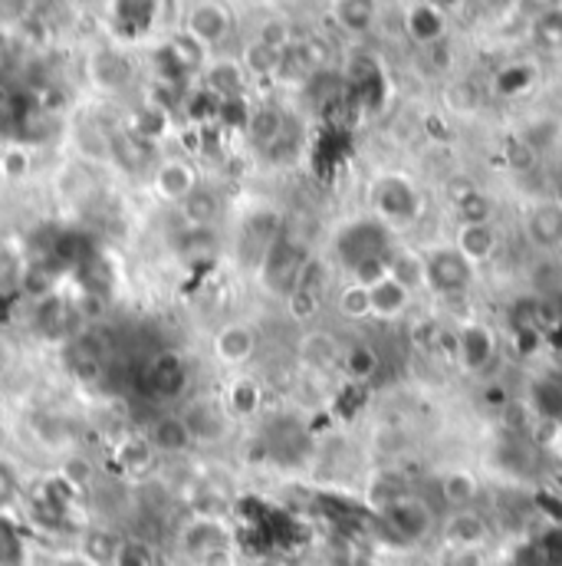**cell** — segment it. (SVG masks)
Masks as SVG:
<instances>
[{"label":"cell","instance_id":"obj_17","mask_svg":"<svg viewBox=\"0 0 562 566\" xmlns=\"http://www.w3.org/2000/svg\"><path fill=\"white\" fill-rule=\"evenodd\" d=\"M66 359H70V369L76 373V379L83 382H96L103 373H106V349L96 336L89 333H76L70 339V349H66Z\"/></svg>","mask_w":562,"mask_h":566},{"label":"cell","instance_id":"obj_41","mask_svg":"<svg viewBox=\"0 0 562 566\" xmlns=\"http://www.w3.org/2000/svg\"><path fill=\"white\" fill-rule=\"evenodd\" d=\"M447 106H450L454 113H460V116L477 113V106H480V93H477V86H474L470 80L454 83V86L447 90Z\"/></svg>","mask_w":562,"mask_h":566},{"label":"cell","instance_id":"obj_28","mask_svg":"<svg viewBox=\"0 0 562 566\" xmlns=\"http://www.w3.org/2000/svg\"><path fill=\"white\" fill-rule=\"evenodd\" d=\"M181 214H184L188 228H211L214 218L221 214V198H218L211 188L198 185V188L181 201Z\"/></svg>","mask_w":562,"mask_h":566},{"label":"cell","instance_id":"obj_8","mask_svg":"<svg viewBox=\"0 0 562 566\" xmlns=\"http://www.w3.org/2000/svg\"><path fill=\"white\" fill-rule=\"evenodd\" d=\"M457 363L464 373L480 376L497 363V336L484 323H464L457 333Z\"/></svg>","mask_w":562,"mask_h":566},{"label":"cell","instance_id":"obj_7","mask_svg":"<svg viewBox=\"0 0 562 566\" xmlns=\"http://www.w3.org/2000/svg\"><path fill=\"white\" fill-rule=\"evenodd\" d=\"M395 244L389 241V224H382L379 218L375 221H359V224H349L342 234H339V254L346 261V268H356L362 261H372V258H389Z\"/></svg>","mask_w":562,"mask_h":566},{"label":"cell","instance_id":"obj_18","mask_svg":"<svg viewBox=\"0 0 562 566\" xmlns=\"http://www.w3.org/2000/svg\"><path fill=\"white\" fill-rule=\"evenodd\" d=\"M194 188H198V178H194V168L188 161L171 158V161H161L155 168V191H158V198H165L171 205H181Z\"/></svg>","mask_w":562,"mask_h":566},{"label":"cell","instance_id":"obj_9","mask_svg":"<svg viewBox=\"0 0 562 566\" xmlns=\"http://www.w3.org/2000/svg\"><path fill=\"white\" fill-rule=\"evenodd\" d=\"M441 541L454 551V554H474L490 541V524L480 511L474 507H460L450 511V517L441 527Z\"/></svg>","mask_w":562,"mask_h":566},{"label":"cell","instance_id":"obj_43","mask_svg":"<svg viewBox=\"0 0 562 566\" xmlns=\"http://www.w3.org/2000/svg\"><path fill=\"white\" fill-rule=\"evenodd\" d=\"M23 274H26V261L13 248H0V293L23 283Z\"/></svg>","mask_w":562,"mask_h":566},{"label":"cell","instance_id":"obj_48","mask_svg":"<svg viewBox=\"0 0 562 566\" xmlns=\"http://www.w3.org/2000/svg\"><path fill=\"white\" fill-rule=\"evenodd\" d=\"M50 566H99L89 554H83V551H76V554H60V557H53V564Z\"/></svg>","mask_w":562,"mask_h":566},{"label":"cell","instance_id":"obj_47","mask_svg":"<svg viewBox=\"0 0 562 566\" xmlns=\"http://www.w3.org/2000/svg\"><path fill=\"white\" fill-rule=\"evenodd\" d=\"M0 171H3V178H20V175L26 171L23 151H7V155L0 158Z\"/></svg>","mask_w":562,"mask_h":566},{"label":"cell","instance_id":"obj_11","mask_svg":"<svg viewBox=\"0 0 562 566\" xmlns=\"http://www.w3.org/2000/svg\"><path fill=\"white\" fill-rule=\"evenodd\" d=\"M523 234L537 251H560L562 248V205L560 201H537L523 218Z\"/></svg>","mask_w":562,"mask_h":566},{"label":"cell","instance_id":"obj_51","mask_svg":"<svg viewBox=\"0 0 562 566\" xmlns=\"http://www.w3.org/2000/svg\"><path fill=\"white\" fill-rule=\"evenodd\" d=\"M20 3H33V0H20Z\"/></svg>","mask_w":562,"mask_h":566},{"label":"cell","instance_id":"obj_2","mask_svg":"<svg viewBox=\"0 0 562 566\" xmlns=\"http://www.w3.org/2000/svg\"><path fill=\"white\" fill-rule=\"evenodd\" d=\"M477 268L460 258L454 244L424 251V286L437 296H460L474 286Z\"/></svg>","mask_w":562,"mask_h":566},{"label":"cell","instance_id":"obj_52","mask_svg":"<svg viewBox=\"0 0 562 566\" xmlns=\"http://www.w3.org/2000/svg\"><path fill=\"white\" fill-rule=\"evenodd\" d=\"M0 185H3V171H0Z\"/></svg>","mask_w":562,"mask_h":566},{"label":"cell","instance_id":"obj_12","mask_svg":"<svg viewBox=\"0 0 562 566\" xmlns=\"http://www.w3.org/2000/svg\"><path fill=\"white\" fill-rule=\"evenodd\" d=\"M454 248L460 251V258L474 268H484L494 261V254L500 251V234L494 228V221H480V224H457L454 231Z\"/></svg>","mask_w":562,"mask_h":566},{"label":"cell","instance_id":"obj_45","mask_svg":"<svg viewBox=\"0 0 562 566\" xmlns=\"http://www.w3.org/2000/svg\"><path fill=\"white\" fill-rule=\"evenodd\" d=\"M161 126H165L161 109H141L139 116H136V123H132V133H139L141 139L151 142L158 133H161Z\"/></svg>","mask_w":562,"mask_h":566},{"label":"cell","instance_id":"obj_1","mask_svg":"<svg viewBox=\"0 0 562 566\" xmlns=\"http://www.w3.org/2000/svg\"><path fill=\"white\" fill-rule=\"evenodd\" d=\"M306 261H309L306 244H303L299 238H293V234L283 228V234L274 241V248L267 251V258L261 261L257 271H261V281H264V286H267L271 293L289 296V293L296 290V281H299Z\"/></svg>","mask_w":562,"mask_h":566},{"label":"cell","instance_id":"obj_26","mask_svg":"<svg viewBox=\"0 0 562 566\" xmlns=\"http://www.w3.org/2000/svg\"><path fill=\"white\" fill-rule=\"evenodd\" d=\"M109 148H113L116 161H119L126 171H141L145 165H151V161H155V145H151L148 139H141L139 133H132V129L116 133L113 142H109Z\"/></svg>","mask_w":562,"mask_h":566},{"label":"cell","instance_id":"obj_5","mask_svg":"<svg viewBox=\"0 0 562 566\" xmlns=\"http://www.w3.org/2000/svg\"><path fill=\"white\" fill-rule=\"evenodd\" d=\"M181 551L194 564L204 566L208 560L234 551V534L221 517H194L181 527Z\"/></svg>","mask_w":562,"mask_h":566},{"label":"cell","instance_id":"obj_30","mask_svg":"<svg viewBox=\"0 0 562 566\" xmlns=\"http://www.w3.org/2000/svg\"><path fill=\"white\" fill-rule=\"evenodd\" d=\"M93 76H96V83L106 86V90H123V86L129 83V76H132V66H129L126 56H119V53H113V50H103V53H96V60H93Z\"/></svg>","mask_w":562,"mask_h":566},{"label":"cell","instance_id":"obj_16","mask_svg":"<svg viewBox=\"0 0 562 566\" xmlns=\"http://www.w3.org/2000/svg\"><path fill=\"white\" fill-rule=\"evenodd\" d=\"M257 353V333L247 323H227L214 336V356L227 366H244Z\"/></svg>","mask_w":562,"mask_h":566},{"label":"cell","instance_id":"obj_22","mask_svg":"<svg viewBox=\"0 0 562 566\" xmlns=\"http://www.w3.org/2000/svg\"><path fill=\"white\" fill-rule=\"evenodd\" d=\"M145 438H148L151 448L161 451V454H178V451H184L188 444H194V441H191V431H188V424H184L181 416H161V419H155Z\"/></svg>","mask_w":562,"mask_h":566},{"label":"cell","instance_id":"obj_34","mask_svg":"<svg viewBox=\"0 0 562 566\" xmlns=\"http://www.w3.org/2000/svg\"><path fill=\"white\" fill-rule=\"evenodd\" d=\"M454 214H457V224H480V221H490L494 201L480 188H470L467 195L454 201Z\"/></svg>","mask_w":562,"mask_h":566},{"label":"cell","instance_id":"obj_25","mask_svg":"<svg viewBox=\"0 0 562 566\" xmlns=\"http://www.w3.org/2000/svg\"><path fill=\"white\" fill-rule=\"evenodd\" d=\"M261 406H264V389H261L254 379L241 376V379H234V382L227 386L224 409H227L231 419H254V416L261 412Z\"/></svg>","mask_w":562,"mask_h":566},{"label":"cell","instance_id":"obj_49","mask_svg":"<svg viewBox=\"0 0 562 566\" xmlns=\"http://www.w3.org/2000/svg\"><path fill=\"white\" fill-rule=\"evenodd\" d=\"M261 566H296V560H289V557H267V560H261Z\"/></svg>","mask_w":562,"mask_h":566},{"label":"cell","instance_id":"obj_24","mask_svg":"<svg viewBox=\"0 0 562 566\" xmlns=\"http://www.w3.org/2000/svg\"><path fill=\"white\" fill-rule=\"evenodd\" d=\"M339 359H342V349H339L332 333L316 329V333H306L299 339V363H306L309 369H329Z\"/></svg>","mask_w":562,"mask_h":566},{"label":"cell","instance_id":"obj_3","mask_svg":"<svg viewBox=\"0 0 562 566\" xmlns=\"http://www.w3.org/2000/svg\"><path fill=\"white\" fill-rule=\"evenodd\" d=\"M369 201L382 224H405L422 211V198L405 175H379L369 188Z\"/></svg>","mask_w":562,"mask_h":566},{"label":"cell","instance_id":"obj_46","mask_svg":"<svg viewBox=\"0 0 562 566\" xmlns=\"http://www.w3.org/2000/svg\"><path fill=\"white\" fill-rule=\"evenodd\" d=\"M507 161H510V168H533V161H537V148L530 145V142L523 139H513L510 142V148H507Z\"/></svg>","mask_w":562,"mask_h":566},{"label":"cell","instance_id":"obj_35","mask_svg":"<svg viewBox=\"0 0 562 566\" xmlns=\"http://www.w3.org/2000/svg\"><path fill=\"white\" fill-rule=\"evenodd\" d=\"M336 306L346 319H365L372 316V300H369V286L362 283H346L336 296Z\"/></svg>","mask_w":562,"mask_h":566},{"label":"cell","instance_id":"obj_42","mask_svg":"<svg viewBox=\"0 0 562 566\" xmlns=\"http://www.w3.org/2000/svg\"><path fill=\"white\" fill-rule=\"evenodd\" d=\"M20 474H17V468H13V461H7V458H0V517L20 501Z\"/></svg>","mask_w":562,"mask_h":566},{"label":"cell","instance_id":"obj_29","mask_svg":"<svg viewBox=\"0 0 562 566\" xmlns=\"http://www.w3.org/2000/svg\"><path fill=\"white\" fill-rule=\"evenodd\" d=\"M339 366H342V373H346L352 382H369V379L379 373L382 359H379V353H375L369 343H356V346H349V349L342 353Z\"/></svg>","mask_w":562,"mask_h":566},{"label":"cell","instance_id":"obj_20","mask_svg":"<svg viewBox=\"0 0 562 566\" xmlns=\"http://www.w3.org/2000/svg\"><path fill=\"white\" fill-rule=\"evenodd\" d=\"M247 133H251V139H254L257 148H264V151L274 155L283 142H286V116H283L277 106H261V109L251 113Z\"/></svg>","mask_w":562,"mask_h":566},{"label":"cell","instance_id":"obj_19","mask_svg":"<svg viewBox=\"0 0 562 566\" xmlns=\"http://www.w3.org/2000/svg\"><path fill=\"white\" fill-rule=\"evenodd\" d=\"M405 30L409 36L418 43V46H434L444 40V30H447V17L441 7L434 3H415L409 13H405Z\"/></svg>","mask_w":562,"mask_h":566},{"label":"cell","instance_id":"obj_10","mask_svg":"<svg viewBox=\"0 0 562 566\" xmlns=\"http://www.w3.org/2000/svg\"><path fill=\"white\" fill-rule=\"evenodd\" d=\"M184 424L191 431V441H201V444H218L224 434H227V409L224 402L218 399H191L188 409H184Z\"/></svg>","mask_w":562,"mask_h":566},{"label":"cell","instance_id":"obj_40","mask_svg":"<svg viewBox=\"0 0 562 566\" xmlns=\"http://www.w3.org/2000/svg\"><path fill=\"white\" fill-rule=\"evenodd\" d=\"M530 83H533V66L517 63V66H507V70L497 76V93H500V96H517V93L530 90Z\"/></svg>","mask_w":562,"mask_h":566},{"label":"cell","instance_id":"obj_50","mask_svg":"<svg viewBox=\"0 0 562 566\" xmlns=\"http://www.w3.org/2000/svg\"><path fill=\"white\" fill-rule=\"evenodd\" d=\"M7 56H10V46H7V36L0 33V70L7 66Z\"/></svg>","mask_w":562,"mask_h":566},{"label":"cell","instance_id":"obj_15","mask_svg":"<svg viewBox=\"0 0 562 566\" xmlns=\"http://www.w3.org/2000/svg\"><path fill=\"white\" fill-rule=\"evenodd\" d=\"M33 326L46 336V339H66L76 336V310L63 300V296H40L36 313H33Z\"/></svg>","mask_w":562,"mask_h":566},{"label":"cell","instance_id":"obj_23","mask_svg":"<svg viewBox=\"0 0 562 566\" xmlns=\"http://www.w3.org/2000/svg\"><path fill=\"white\" fill-rule=\"evenodd\" d=\"M369 300H372V316H379V319H399L409 310L412 293L402 283L385 277V281H379L375 286H369Z\"/></svg>","mask_w":562,"mask_h":566},{"label":"cell","instance_id":"obj_39","mask_svg":"<svg viewBox=\"0 0 562 566\" xmlns=\"http://www.w3.org/2000/svg\"><path fill=\"white\" fill-rule=\"evenodd\" d=\"M109 566H155V554L145 541H123L116 544Z\"/></svg>","mask_w":562,"mask_h":566},{"label":"cell","instance_id":"obj_37","mask_svg":"<svg viewBox=\"0 0 562 566\" xmlns=\"http://www.w3.org/2000/svg\"><path fill=\"white\" fill-rule=\"evenodd\" d=\"M116 458H119V464L129 468V471H148L151 461H155V448H151V441H148L145 434H136V438H126V441L119 444Z\"/></svg>","mask_w":562,"mask_h":566},{"label":"cell","instance_id":"obj_14","mask_svg":"<svg viewBox=\"0 0 562 566\" xmlns=\"http://www.w3.org/2000/svg\"><path fill=\"white\" fill-rule=\"evenodd\" d=\"M231 30V13L218 0H201L188 13V36L198 40L201 46H214L227 36Z\"/></svg>","mask_w":562,"mask_h":566},{"label":"cell","instance_id":"obj_27","mask_svg":"<svg viewBox=\"0 0 562 566\" xmlns=\"http://www.w3.org/2000/svg\"><path fill=\"white\" fill-rule=\"evenodd\" d=\"M477 494H480V481L470 471H464V468H454V471H447L441 478V497L450 504V511L474 507Z\"/></svg>","mask_w":562,"mask_h":566},{"label":"cell","instance_id":"obj_38","mask_svg":"<svg viewBox=\"0 0 562 566\" xmlns=\"http://www.w3.org/2000/svg\"><path fill=\"white\" fill-rule=\"evenodd\" d=\"M155 3L158 0H116V17L123 27H129L132 33L145 30L155 17Z\"/></svg>","mask_w":562,"mask_h":566},{"label":"cell","instance_id":"obj_36","mask_svg":"<svg viewBox=\"0 0 562 566\" xmlns=\"http://www.w3.org/2000/svg\"><path fill=\"white\" fill-rule=\"evenodd\" d=\"M280 53L283 50L264 43V40L257 36V40L244 50V66H247L251 73H257V76H274L277 66H280Z\"/></svg>","mask_w":562,"mask_h":566},{"label":"cell","instance_id":"obj_33","mask_svg":"<svg viewBox=\"0 0 562 566\" xmlns=\"http://www.w3.org/2000/svg\"><path fill=\"white\" fill-rule=\"evenodd\" d=\"M533 43L540 50H562V7H543L533 20Z\"/></svg>","mask_w":562,"mask_h":566},{"label":"cell","instance_id":"obj_32","mask_svg":"<svg viewBox=\"0 0 562 566\" xmlns=\"http://www.w3.org/2000/svg\"><path fill=\"white\" fill-rule=\"evenodd\" d=\"M241 86H244V76H241L237 63L211 66V73H208V96H214L218 103L241 99Z\"/></svg>","mask_w":562,"mask_h":566},{"label":"cell","instance_id":"obj_21","mask_svg":"<svg viewBox=\"0 0 562 566\" xmlns=\"http://www.w3.org/2000/svg\"><path fill=\"white\" fill-rule=\"evenodd\" d=\"M385 268H389V277L395 283H402L412 296L424 286V254L415 248H392L389 258H385Z\"/></svg>","mask_w":562,"mask_h":566},{"label":"cell","instance_id":"obj_4","mask_svg":"<svg viewBox=\"0 0 562 566\" xmlns=\"http://www.w3.org/2000/svg\"><path fill=\"white\" fill-rule=\"evenodd\" d=\"M382 517L389 531L405 541V544H422L424 537L434 531V511L427 507L418 494H395L382 504Z\"/></svg>","mask_w":562,"mask_h":566},{"label":"cell","instance_id":"obj_6","mask_svg":"<svg viewBox=\"0 0 562 566\" xmlns=\"http://www.w3.org/2000/svg\"><path fill=\"white\" fill-rule=\"evenodd\" d=\"M188 386V363L178 353H158L139 369V389L148 399H178Z\"/></svg>","mask_w":562,"mask_h":566},{"label":"cell","instance_id":"obj_13","mask_svg":"<svg viewBox=\"0 0 562 566\" xmlns=\"http://www.w3.org/2000/svg\"><path fill=\"white\" fill-rule=\"evenodd\" d=\"M280 234V214H274V211H257V214L244 224V231H241V258H244L247 264H257V268H261V261L267 258V251L274 248V241H277Z\"/></svg>","mask_w":562,"mask_h":566},{"label":"cell","instance_id":"obj_31","mask_svg":"<svg viewBox=\"0 0 562 566\" xmlns=\"http://www.w3.org/2000/svg\"><path fill=\"white\" fill-rule=\"evenodd\" d=\"M379 17L375 0H336V20L349 33H365Z\"/></svg>","mask_w":562,"mask_h":566},{"label":"cell","instance_id":"obj_44","mask_svg":"<svg viewBox=\"0 0 562 566\" xmlns=\"http://www.w3.org/2000/svg\"><path fill=\"white\" fill-rule=\"evenodd\" d=\"M168 46H171V53L178 56V63H181L188 73H191V70H198V66L204 63V46H201L198 40H191L188 33H184V36H174Z\"/></svg>","mask_w":562,"mask_h":566}]
</instances>
